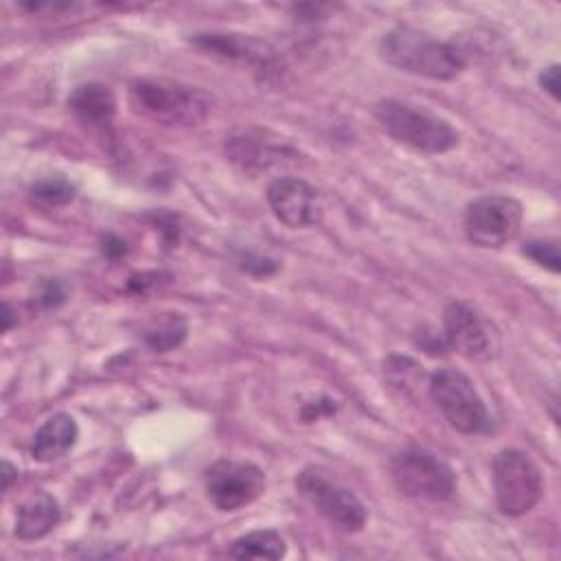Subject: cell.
Returning <instances> with one entry per match:
<instances>
[{
	"label": "cell",
	"instance_id": "obj_21",
	"mask_svg": "<svg viewBox=\"0 0 561 561\" xmlns=\"http://www.w3.org/2000/svg\"><path fill=\"white\" fill-rule=\"evenodd\" d=\"M539 85L557 101L559 99V66L552 64L539 75Z\"/></svg>",
	"mask_w": 561,
	"mask_h": 561
},
{
	"label": "cell",
	"instance_id": "obj_14",
	"mask_svg": "<svg viewBox=\"0 0 561 561\" xmlns=\"http://www.w3.org/2000/svg\"><path fill=\"white\" fill-rule=\"evenodd\" d=\"M59 519H61L59 502L46 491L33 493L26 502L20 504L15 513V535L22 541L42 539L57 528Z\"/></svg>",
	"mask_w": 561,
	"mask_h": 561
},
{
	"label": "cell",
	"instance_id": "obj_20",
	"mask_svg": "<svg viewBox=\"0 0 561 561\" xmlns=\"http://www.w3.org/2000/svg\"><path fill=\"white\" fill-rule=\"evenodd\" d=\"M522 254L528 256L530 261H535L537 265L550 270V272H559V250L552 241H526L522 248Z\"/></svg>",
	"mask_w": 561,
	"mask_h": 561
},
{
	"label": "cell",
	"instance_id": "obj_18",
	"mask_svg": "<svg viewBox=\"0 0 561 561\" xmlns=\"http://www.w3.org/2000/svg\"><path fill=\"white\" fill-rule=\"evenodd\" d=\"M28 193L35 204L57 208V206H66L68 202H72L77 188H75V184H70L64 178H42L35 184H31Z\"/></svg>",
	"mask_w": 561,
	"mask_h": 561
},
{
	"label": "cell",
	"instance_id": "obj_1",
	"mask_svg": "<svg viewBox=\"0 0 561 561\" xmlns=\"http://www.w3.org/2000/svg\"><path fill=\"white\" fill-rule=\"evenodd\" d=\"M379 55L401 72L434 81H451L467 66L465 55L451 42L436 39L410 26L390 28L379 42Z\"/></svg>",
	"mask_w": 561,
	"mask_h": 561
},
{
	"label": "cell",
	"instance_id": "obj_3",
	"mask_svg": "<svg viewBox=\"0 0 561 561\" xmlns=\"http://www.w3.org/2000/svg\"><path fill=\"white\" fill-rule=\"evenodd\" d=\"M373 114L392 140L414 151L436 156L447 153L458 145V131L449 121L401 99H381Z\"/></svg>",
	"mask_w": 561,
	"mask_h": 561
},
{
	"label": "cell",
	"instance_id": "obj_2",
	"mask_svg": "<svg viewBox=\"0 0 561 561\" xmlns=\"http://www.w3.org/2000/svg\"><path fill=\"white\" fill-rule=\"evenodd\" d=\"M129 99L138 114L167 127L199 125L213 107V96L199 85L164 77L134 81Z\"/></svg>",
	"mask_w": 561,
	"mask_h": 561
},
{
	"label": "cell",
	"instance_id": "obj_12",
	"mask_svg": "<svg viewBox=\"0 0 561 561\" xmlns=\"http://www.w3.org/2000/svg\"><path fill=\"white\" fill-rule=\"evenodd\" d=\"M226 153L243 171H265L280 164L285 158H296V151L278 138H265L261 131H241L226 140Z\"/></svg>",
	"mask_w": 561,
	"mask_h": 561
},
{
	"label": "cell",
	"instance_id": "obj_15",
	"mask_svg": "<svg viewBox=\"0 0 561 561\" xmlns=\"http://www.w3.org/2000/svg\"><path fill=\"white\" fill-rule=\"evenodd\" d=\"M79 438L77 421L66 412L50 414L33 434L31 456L39 462H50L64 456Z\"/></svg>",
	"mask_w": 561,
	"mask_h": 561
},
{
	"label": "cell",
	"instance_id": "obj_8",
	"mask_svg": "<svg viewBox=\"0 0 561 561\" xmlns=\"http://www.w3.org/2000/svg\"><path fill=\"white\" fill-rule=\"evenodd\" d=\"M445 344L469 362H489L500 351L493 322L465 300H451L443 311Z\"/></svg>",
	"mask_w": 561,
	"mask_h": 561
},
{
	"label": "cell",
	"instance_id": "obj_5",
	"mask_svg": "<svg viewBox=\"0 0 561 561\" xmlns=\"http://www.w3.org/2000/svg\"><path fill=\"white\" fill-rule=\"evenodd\" d=\"M497 508L508 517L530 513L543 495V478L535 460L522 449H502L491 462Z\"/></svg>",
	"mask_w": 561,
	"mask_h": 561
},
{
	"label": "cell",
	"instance_id": "obj_17",
	"mask_svg": "<svg viewBox=\"0 0 561 561\" xmlns=\"http://www.w3.org/2000/svg\"><path fill=\"white\" fill-rule=\"evenodd\" d=\"M285 550V539L272 528L252 530L234 539V543L230 546V554L234 559H280Z\"/></svg>",
	"mask_w": 561,
	"mask_h": 561
},
{
	"label": "cell",
	"instance_id": "obj_13",
	"mask_svg": "<svg viewBox=\"0 0 561 561\" xmlns=\"http://www.w3.org/2000/svg\"><path fill=\"white\" fill-rule=\"evenodd\" d=\"M191 42L197 48L226 59L261 64L263 68L272 61V50L267 48V44L239 33H197Z\"/></svg>",
	"mask_w": 561,
	"mask_h": 561
},
{
	"label": "cell",
	"instance_id": "obj_19",
	"mask_svg": "<svg viewBox=\"0 0 561 561\" xmlns=\"http://www.w3.org/2000/svg\"><path fill=\"white\" fill-rule=\"evenodd\" d=\"M184 337H186V324L180 318H169L145 333L147 346L158 353H167V351L180 346L184 342Z\"/></svg>",
	"mask_w": 561,
	"mask_h": 561
},
{
	"label": "cell",
	"instance_id": "obj_6",
	"mask_svg": "<svg viewBox=\"0 0 561 561\" xmlns=\"http://www.w3.org/2000/svg\"><path fill=\"white\" fill-rule=\"evenodd\" d=\"M390 471L397 489L414 500L445 502L456 493L454 469L421 447H408L392 456Z\"/></svg>",
	"mask_w": 561,
	"mask_h": 561
},
{
	"label": "cell",
	"instance_id": "obj_9",
	"mask_svg": "<svg viewBox=\"0 0 561 561\" xmlns=\"http://www.w3.org/2000/svg\"><path fill=\"white\" fill-rule=\"evenodd\" d=\"M522 204L508 195H484L465 210V234L478 248H502L513 241L522 226Z\"/></svg>",
	"mask_w": 561,
	"mask_h": 561
},
{
	"label": "cell",
	"instance_id": "obj_4",
	"mask_svg": "<svg viewBox=\"0 0 561 561\" xmlns=\"http://www.w3.org/2000/svg\"><path fill=\"white\" fill-rule=\"evenodd\" d=\"M427 388L445 421L460 434L478 436L493 430L491 414L465 373L456 368H438L430 375Z\"/></svg>",
	"mask_w": 561,
	"mask_h": 561
},
{
	"label": "cell",
	"instance_id": "obj_10",
	"mask_svg": "<svg viewBox=\"0 0 561 561\" xmlns=\"http://www.w3.org/2000/svg\"><path fill=\"white\" fill-rule=\"evenodd\" d=\"M265 491V473L248 460L221 458L206 471V493L217 511L232 513Z\"/></svg>",
	"mask_w": 561,
	"mask_h": 561
},
{
	"label": "cell",
	"instance_id": "obj_22",
	"mask_svg": "<svg viewBox=\"0 0 561 561\" xmlns=\"http://www.w3.org/2000/svg\"><path fill=\"white\" fill-rule=\"evenodd\" d=\"M64 300V291L59 287V283L55 280H48L42 285V291H39V302L46 305V307H55L57 302Z\"/></svg>",
	"mask_w": 561,
	"mask_h": 561
},
{
	"label": "cell",
	"instance_id": "obj_24",
	"mask_svg": "<svg viewBox=\"0 0 561 561\" xmlns=\"http://www.w3.org/2000/svg\"><path fill=\"white\" fill-rule=\"evenodd\" d=\"M4 313H2V329L4 331H9L11 327H13V311H11V307H9V302H4Z\"/></svg>",
	"mask_w": 561,
	"mask_h": 561
},
{
	"label": "cell",
	"instance_id": "obj_11",
	"mask_svg": "<svg viewBox=\"0 0 561 561\" xmlns=\"http://www.w3.org/2000/svg\"><path fill=\"white\" fill-rule=\"evenodd\" d=\"M265 195L274 217L287 228H307L320 221L322 206L318 193L302 178H276L270 182Z\"/></svg>",
	"mask_w": 561,
	"mask_h": 561
},
{
	"label": "cell",
	"instance_id": "obj_23",
	"mask_svg": "<svg viewBox=\"0 0 561 561\" xmlns=\"http://www.w3.org/2000/svg\"><path fill=\"white\" fill-rule=\"evenodd\" d=\"M18 478V467H13L9 460L2 462V491L11 489V482Z\"/></svg>",
	"mask_w": 561,
	"mask_h": 561
},
{
	"label": "cell",
	"instance_id": "obj_16",
	"mask_svg": "<svg viewBox=\"0 0 561 561\" xmlns=\"http://www.w3.org/2000/svg\"><path fill=\"white\" fill-rule=\"evenodd\" d=\"M68 107L79 123L88 127H105L116 114V99L103 83H83L68 96Z\"/></svg>",
	"mask_w": 561,
	"mask_h": 561
},
{
	"label": "cell",
	"instance_id": "obj_7",
	"mask_svg": "<svg viewBox=\"0 0 561 561\" xmlns=\"http://www.w3.org/2000/svg\"><path fill=\"white\" fill-rule=\"evenodd\" d=\"M300 495L333 526L346 533H357L366 524V506L362 500L340 482L331 480L318 467H305L296 476Z\"/></svg>",
	"mask_w": 561,
	"mask_h": 561
}]
</instances>
